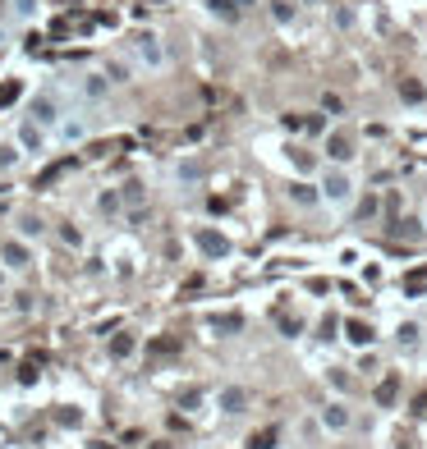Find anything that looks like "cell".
<instances>
[{
  "label": "cell",
  "instance_id": "12",
  "mask_svg": "<svg viewBox=\"0 0 427 449\" xmlns=\"http://www.w3.org/2000/svg\"><path fill=\"white\" fill-rule=\"evenodd\" d=\"M395 344L400 348H418L423 344V326L418 321H400V326H395Z\"/></svg>",
  "mask_w": 427,
  "mask_h": 449
},
{
  "label": "cell",
  "instance_id": "2",
  "mask_svg": "<svg viewBox=\"0 0 427 449\" xmlns=\"http://www.w3.org/2000/svg\"><path fill=\"white\" fill-rule=\"evenodd\" d=\"M0 266H5L9 275H23V271L33 266V243L18 239V234H5V239H0Z\"/></svg>",
  "mask_w": 427,
  "mask_h": 449
},
{
  "label": "cell",
  "instance_id": "1",
  "mask_svg": "<svg viewBox=\"0 0 427 449\" xmlns=\"http://www.w3.org/2000/svg\"><path fill=\"white\" fill-rule=\"evenodd\" d=\"M317 188H322V202L331 211H345L349 202H354L358 183H354V174H349V165H326L322 179H317Z\"/></svg>",
  "mask_w": 427,
  "mask_h": 449
},
{
  "label": "cell",
  "instance_id": "3",
  "mask_svg": "<svg viewBox=\"0 0 427 449\" xmlns=\"http://www.w3.org/2000/svg\"><path fill=\"white\" fill-rule=\"evenodd\" d=\"M133 55H138V64H148V69H166V46H161L157 33L133 37Z\"/></svg>",
  "mask_w": 427,
  "mask_h": 449
},
{
  "label": "cell",
  "instance_id": "23",
  "mask_svg": "<svg viewBox=\"0 0 427 449\" xmlns=\"http://www.w3.org/2000/svg\"><path fill=\"white\" fill-rule=\"evenodd\" d=\"M271 18H276V23H289V18H294V5H289V0H271Z\"/></svg>",
  "mask_w": 427,
  "mask_h": 449
},
{
  "label": "cell",
  "instance_id": "17",
  "mask_svg": "<svg viewBox=\"0 0 427 449\" xmlns=\"http://www.w3.org/2000/svg\"><path fill=\"white\" fill-rule=\"evenodd\" d=\"M207 9H211L216 18H226V23H235V18H239V5H235V0H207Z\"/></svg>",
  "mask_w": 427,
  "mask_h": 449
},
{
  "label": "cell",
  "instance_id": "13",
  "mask_svg": "<svg viewBox=\"0 0 427 449\" xmlns=\"http://www.w3.org/2000/svg\"><path fill=\"white\" fill-rule=\"evenodd\" d=\"M120 207H124V193H115V188L96 193V211H101V216H120Z\"/></svg>",
  "mask_w": 427,
  "mask_h": 449
},
{
  "label": "cell",
  "instance_id": "22",
  "mask_svg": "<svg viewBox=\"0 0 427 449\" xmlns=\"http://www.w3.org/2000/svg\"><path fill=\"white\" fill-rule=\"evenodd\" d=\"M106 78H111V83H133V78H129V64H124V60H111V64H106Z\"/></svg>",
  "mask_w": 427,
  "mask_h": 449
},
{
  "label": "cell",
  "instance_id": "7",
  "mask_svg": "<svg viewBox=\"0 0 427 449\" xmlns=\"http://www.w3.org/2000/svg\"><path fill=\"white\" fill-rule=\"evenodd\" d=\"M322 152H326V161H331V165H349V161H354V138H349V133H326Z\"/></svg>",
  "mask_w": 427,
  "mask_h": 449
},
{
  "label": "cell",
  "instance_id": "25",
  "mask_svg": "<svg viewBox=\"0 0 427 449\" xmlns=\"http://www.w3.org/2000/svg\"><path fill=\"white\" fill-rule=\"evenodd\" d=\"M202 174V161H179V179H198Z\"/></svg>",
  "mask_w": 427,
  "mask_h": 449
},
{
  "label": "cell",
  "instance_id": "24",
  "mask_svg": "<svg viewBox=\"0 0 427 449\" xmlns=\"http://www.w3.org/2000/svg\"><path fill=\"white\" fill-rule=\"evenodd\" d=\"M120 193H124V202H129V207H138V202H143V183H138V179H129Z\"/></svg>",
  "mask_w": 427,
  "mask_h": 449
},
{
  "label": "cell",
  "instance_id": "15",
  "mask_svg": "<svg viewBox=\"0 0 427 449\" xmlns=\"http://www.w3.org/2000/svg\"><path fill=\"white\" fill-rule=\"evenodd\" d=\"M55 239H60L65 248H74V252L83 248V229H79V224H70V220H65V224H55Z\"/></svg>",
  "mask_w": 427,
  "mask_h": 449
},
{
  "label": "cell",
  "instance_id": "5",
  "mask_svg": "<svg viewBox=\"0 0 427 449\" xmlns=\"http://www.w3.org/2000/svg\"><path fill=\"white\" fill-rule=\"evenodd\" d=\"M28 120L42 124V129H55V124H60V101H55L51 92L33 96V106H28Z\"/></svg>",
  "mask_w": 427,
  "mask_h": 449
},
{
  "label": "cell",
  "instance_id": "27",
  "mask_svg": "<svg viewBox=\"0 0 427 449\" xmlns=\"http://www.w3.org/2000/svg\"><path fill=\"white\" fill-rule=\"evenodd\" d=\"M5 42H9V37H5V28H0V51H5Z\"/></svg>",
  "mask_w": 427,
  "mask_h": 449
},
{
  "label": "cell",
  "instance_id": "4",
  "mask_svg": "<svg viewBox=\"0 0 427 449\" xmlns=\"http://www.w3.org/2000/svg\"><path fill=\"white\" fill-rule=\"evenodd\" d=\"M193 243H198V252H202V257H211V261L230 257V239H226V234H216L211 224H198V229H193Z\"/></svg>",
  "mask_w": 427,
  "mask_h": 449
},
{
  "label": "cell",
  "instance_id": "18",
  "mask_svg": "<svg viewBox=\"0 0 427 449\" xmlns=\"http://www.w3.org/2000/svg\"><path fill=\"white\" fill-rule=\"evenodd\" d=\"M133 348H138V339H133V335H115L111 339V358H133Z\"/></svg>",
  "mask_w": 427,
  "mask_h": 449
},
{
  "label": "cell",
  "instance_id": "29",
  "mask_svg": "<svg viewBox=\"0 0 427 449\" xmlns=\"http://www.w3.org/2000/svg\"><path fill=\"white\" fill-rule=\"evenodd\" d=\"M5 275H9V271H5V266H0V285H5Z\"/></svg>",
  "mask_w": 427,
  "mask_h": 449
},
{
  "label": "cell",
  "instance_id": "14",
  "mask_svg": "<svg viewBox=\"0 0 427 449\" xmlns=\"http://www.w3.org/2000/svg\"><path fill=\"white\" fill-rule=\"evenodd\" d=\"M289 198H294L299 207H317V202H322V188H317V183H294Z\"/></svg>",
  "mask_w": 427,
  "mask_h": 449
},
{
  "label": "cell",
  "instance_id": "11",
  "mask_svg": "<svg viewBox=\"0 0 427 449\" xmlns=\"http://www.w3.org/2000/svg\"><path fill=\"white\" fill-rule=\"evenodd\" d=\"M83 96L87 101H106V96H111V78H106V69L101 74H83Z\"/></svg>",
  "mask_w": 427,
  "mask_h": 449
},
{
  "label": "cell",
  "instance_id": "6",
  "mask_svg": "<svg viewBox=\"0 0 427 449\" xmlns=\"http://www.w3.org/2000/svg\"><path fill=\"white\" fill-rule=\"evenodd\" d=\"M317 422H322L331 436H340V431H349V426H354V413H349V408L340 404V399H336V404H326L322 413H317Z\"/></svg>",
  "mask_w": 427,
  "mask_h": 449
},
{
  "label": "cell",
  "instance_id": "19",
  "mask_svg": "<svg viewBox=\"0 0 427 449\" xmlns=\"http://www.w3.org/2000/svg\"><path fill=\"white\" fill-rule=\"evenodd\" d=\"M18 156H23V147H18V142H0V170H14Z\"/></svg>",
  "mask_w": 427,
  "mask_h": 449
},
{
  "label": "cell",
  "instance_id": "26",
  "mask_svg": "<svg viewBox=\"0 0 427 449\" xmlns=\"http://www.w3.org/2000/svg\"><path fill=\"white\" fill-rule=\"evenodd\" d=\"M271 441H276V431H262V436H253V441H248V449H276Z\"/></svg>",
  "mask_w": 427,
  "mask_h": 449
},
{
  "label": "cell",
  "instance_id": "20",
  "mask_svg": "<svg viewBox=\"0 0 427 449\" xmlns=\"http://www.w3.org/2000/svg\"><path fill=\"white\" fill-rule=\"evenodd\" d=\"M60 138H65V142H83V138H87L83 120H65V124H60Z\"/></svg>",
  "mask_w": 427,
  "mask_h": 449
},
{
  "label": "cell",
  "instance_id": "10",
  "mask_svg": "<svg viewBox=\"0 0 427 449\" xmlns=\"http://www.w3.org/2000/svg\"><path fill=\"white\" fill-rule=\"evenodd\" d=\"M14 234H18V239H28V243H37L46 234V220L33 216V211H18V216H14Z\"/></svg>",
  "mask_w": 427,
  "mask_h": 449
},
{
  "label": "cell",
  "instance_id": "9",
  "mask_svg": "<svg viewBox=\"0 0 427 449\" xmlns=\"http://www.w3.org/2000/svg\"><path fill=\"white\" fill-rule=\"evenodd\" d=\"M18 147H23L28 156H42L46 152V129H42V124H33V120H23V124H18Z\"/></svg>",
  "mask_w": 427,
  "mask_h": 449
},
{
  "label": "cell",
  "instance_id": "16",
  "mask_svg": "<svg viewBox=\"0 0 427 449\" xmlns=\"http://www.w3.org/2000/svg\"><path fill=\"white\" fill-rule=\"evenodd\" d=\"M37 9H42L37 0H9V14H14L18 23H33V18H37Z\"/></svg>",
  "mask_w": 427,
  "mask_h": 449
},
{
  "label": "cell",
  "instance_id": "8",
  "mask_svg": "<svg viewBox=\"0 0 427 449\" xmlns=\"http://www.w3.org/2000/svg\"><path fill=\"white\" fill-rule=\"evenodd\" d=\"M216 408H221L226 417H239V413H248V390H244V385H226V390L216 394Z\"/></svg>",
  "mask_w": 427,
  "mask_h": 449
},
{
  "label": "cell",
  "instance_id": "21",
  "mask_svg": "<svg viewBox=\"0 0 427 449\" xmlns=\"http://www.w3.org/2000/svg\"><path fill=\"white\" fill-rule=\"evenodd\" d=\"M349 344H372V326H363V321H349Z\"/></svg>",
  "mask_w": 427,
  "mask_h": 449
},
{
  "label": "cell",
  "instance_id": "28",
  "mask_svg": "<svg viewBox=\"0 0 427 449\" xmlns=\"http://www.w3.org/2000/svg\"><path fill=\"white\" fill-rule=\"evenodd\" d=\"M418 224H423V229H427V207H423V216H418Z\"/></svg>",
  "mask_w": 427,
  "mask_h": 449
}]
</instances>
